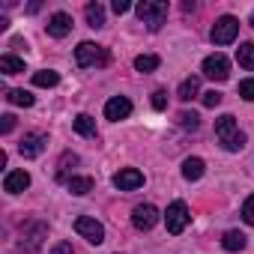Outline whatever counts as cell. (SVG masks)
I'll return each instance as SVG.
<instances>
[{
	"label": "cell",
	"instance_id": "cell-31",
	"mask_svg": "<svg viewBox=\"0 0 254 254\" xmlns=\"http://www.w3.org/2000/svg\"><path fill=\"white\" fill-rule=\"evenodd\" d=\"M153 108H156V111H165V108H168V93H165V90H156V93H153Z\"/></svg>",
	"mask_w": 254,
	"mask_h": 254
},
{
	"label": "cell",
	"instance_id": "cell-5",
	"mask_svg": "<svg viewBox=\"0 0 254 254\" xmlns=\"http://www.w3.org/2000/svg\"><path fill=\"white\" fill-rule=\"evenodd\" d=\"M236 33H239V21H236L233 15H221V18L212 24L209 39H212L215 45H230V42L236 39Z\"/></svg>",
	"mask_w": 254,
	"mask_h": 254
},
{
	"label": "cell",
	"instance_id": "cell-13",
	"mask_svg": "<svg viewBox=\"0 0 254 254\" xmlns=\"http://www.w3.org/2000/svg\"><path fill=\"white\" fill-rule=\"evenodd\" d=\"M27 186H30V174L27 171H9L3 177V191L6 194H21Z\"/></svg>",
	"mask_w": 254,
	"mask_h": 254
},
{
	"label": "cell",
	"instance_id": "cell-26",
	"mask_svg": "<svg viewBox=\"0 0 254 254\" xmlns=\"http://www.w3.org/2000/svg\"><path fill=\"white\" fill-rule=\"evenodd\" d=\"M177 123L183 126L186 132H197V126H200V117H197L194 111H183V114L177 117Z\"/></svg>",
	"mask_w": 254,
	"mask_h": 254
},
{
	"label": "cell",
	"instance_id": "cell-27",
	"mask_svg": "<svg viewBox=\"0 0 254 254\" xmlns=\"http://www.w3.org/2000/svg\"><path fill=\"white\" fill-rule=\"evenodd\" d=\"M12 105H18V108H30L33 105V93H27V90H9V96H6Z\"/></svg>",
	"mask_w": 254,
	"mask_h": 254
},
{
	"label": "cell",
	"instance_id": "cell-28",
	"mask_svg": "<svg viewBox=\"0 0 254 254\" xmlns=\"http://www.w3.org/2000/svg\"><path fill=\"white\" fill-rule=\"evenodd\" d=\"M239 96H242L245 102H254V78L239 81Z\"/></svg>",
	"mask_w": 254,
	"mask_h": 254
},
{
	"label": "cell",
	"instance_id": "cell-20",
	"mask_svg": "<svg viewBox=\"0 0 254 254\" xmlns=\"http://www.w3.org/2000/svg\"><path fill=\"white\" fill-rule=\"evenodd\" d=\"M42 236H45V224H33V227H30V233H24V242H27V251H30V254H36V251H39ZM24 242H21V245H24Z\"/></svg>",
	"mask_w": 254,
	"mask_h": 254
},
{
	"label": "cell",
	"instance_id": "cell-16",
	"mask_svg": "<svg viewBox=\"0 0 254 254\" xmlns=\"http://www.w3.org/2000/svg\"><path fill=\"white\" fill-rule=\"evenodd\" d=\"M177 96L183 99V102H191L194 96H200V78H186L183 84H180V90H177Z\"/></svg>",
	"mask_w": 254,
	"mask_h": 254
},
{
	"label": "cell",
	"instance_id": "cell-25",
	"mask_svg": "<svg viewBox=\"0 0 254 254\" xmlns=\"http://www.w3.org/2000/svg\"><path fill=\"white\" fill-rule=\"evenodd\" d=\"M159 63H162V60H159L156 54H141V57H135V69H138V72H156Z\"/></svg>",
	"mask_w": 254,
	"mask_h": 254
},
{
	"label": "cell",
	"instance_id": "cell-18",
	"mask_svg": "<svg viewBox=\"0 0 254 254\" xmlns=\"http://www.w3.org/2000/svg\"><path fill=\"white\" fill-rule=\"evenodd\" d=\"M84 15H87V24L90 27H105V6L99 3H87V9H84Z\"/></svg>",
	"mask_w": 254,
	"mask_h": 254
},
{
	"label": "cell",
	"instance_id": "cell-9",
	"mask_svg": "<svg viewBox=\"0 0 254 254\" xmlns=\"http://www.w3.org/2000/svg\"><path fill=\"white\" fill-rule=\"evenodd\" d=\"M45 147H48V135H42V132H30V135L21 138L18 153H21L24 159H36V156L45 153Z\"/></svg>",
	"mask_w": 254,
	"mask_h": 254
},
{
	"label": "cell",
	"instance_id": "cell-14",
	"mask_svg": "<svg viewBox=\"0 0 254 254\" xmlns=\"http://www.w3.org/2000/svg\"><path fill=\"white\" fill-rule=\"evenodd\" d=\"M203 171H206V165H203V159H197V156H191V159H186V162H183V177H186L189 183L200 180V177H203Z\"/></svg>",
	"mask_w": 254,
	"mask_h": 254
},
{
	"label": "cell",
	"instance_id": "cell-15",
	"mask_svg": "<svg viewBox=\"0 0 254 254\" xmlns=\"http://www.w3.org/2000/svg\"><path fill=\"white\" fill-rule=\"evenodd\" d=\"M72 126H75V132H78L81 138H93V135H96V120H93L90 114H78V117L72 120Z\"/></svg>",
	"mask_w": 254,
	"mask_h": 254
},
{
	"label": "cell",
	"instance_id": "cell-4",
	"mask_svg": "<svg viewBox=\"0 0 254 254\" xmlns=\"http://www.w3.org/2000/svg\"><path fill=\"white\" fill-rule=\"evenodd\" d=\"M189 221H191V212H189V206L183 203V200H174L168 209H165V227H168V233H183L186 227H189Z\"/></svg>",
	"mask_w": 254,
	"mask_h": 254
},
{
	"label": "cell",
	"instance_id": "cell-33",
	"mask_svg": "<svg viewBox=\"0 0 254 254\" xmlns=\"http://www.w3.org/2000/svg\"><path fill=\"white\" fill-rule=\"evenodd\" d=\"M111 9H114L117 15H123V12H129V9H132V3H129V0H114Z\"/></svg>",
	"mask_w": 254,
	"mask_h": 254
},
{
	"label": "cell",
	"instance_id": "cell-30",
	"mask_svg": "<svg viewBox=\"0 0 254 254\" xmlns=\"http://www.w3.org/2000/svg\"><path fill=\"white\" fill-rule=\"evenodd\" d=\"M200 102H203L206 108H215V105H221V93H218V90H209V93H200Z\"/></svg>",
	"mask_w": 254,
	"mask_h": 254
},
{
	"label": "cell",
	"instance_id": "cell-17",
	"mask_svg": "<svg viewBox=\"0 0 254 254\" xmlns=\"http://www.w3.org/2000/svg\"><path fill=\"white\" fill-rule=\"evenodd\" d=\"M245 242H248V236H245L242 230H227V233L221 236V245H224L227 251H242Z\"/></svg>",
	"mask_w": 254,
	"mask_h": 254
},
{
	"label": "cell",
	"instance_id": "cell-10",
	"mask_svg": "<svg viewBox=\"0 0 254 254\" xmlns=\"http://www.w3.org/2000/svg\"><path fill=\"white\" fill-rule=\"evenodd\" d=\"M144 186V174L138 168H123L120 174H114V189L120 191H135Z\"/></svg>",
	"mask_w": 254,
	"mask_h": 254
},
{
	"label": "cell",
	"instance_id": "cell-34",
	"mask_svg": "<svg viewBox=\"0 0 254 254\" xmlns=\"http://www.w3.org/2000/svg\"><path fill=\"white\" fill-rule=\"evenodd\" d=\"M51 254H75V251H72V242H57L51 248Z\"/></svg>",
	"mask_w": 254,
	"mask_h": 254
},
{
	"label": "cell",
	"instance_id": "cell-24",
	"mask_svg": "<svg viewBox=\"0 0 254 254\" xmlns=\"http://www.w3.org/2000/svg\"><path fill=\"white\" fill-rule=\"evenodd\" d=\"M75 165H78V156H75V153H63V159H60V165H57V168H60V171H57V180H60V183H69V168H75Z\"/></svg>",
	"mask_w": 254,
	"mask_h": 254
},
{
	"label": "cell",
	"instance_id": "cell-1",
	"mask_svg": "<svg viewBox=\"0 0 254 254\" xmlns=\"http://www.w3.org/2000/svg\"><path fill=\"white\" fill-rule=\"evenodd\" d=\"M215 135H218V141H221V147H224L227 153H239V150L245 147V135L239 132L233 114H221V117L215 120Z\"/></svg>",
	"mask_w": 254,
	"mask_h": 254
},
{
	"label": "cell",
	"instance_id": "cell-19",
	"mask_svg": "<svg viewBox=\"0 0 254 254\" xmlns=\"http://www.w3.org/2000/svg\"><path fill=\"white\" fill-rule=\"evenodd\" d=\"M93 177H69V183H66V189L72 191V194H90L93 191Z\"/></svg>",
	"mask_w": 254,
	"mask_h": 254
},
{
	"label": "cell",
	"instance_id": "cell-23",
	"mask_svg": "<svg viewBox=\"0 0 254 254\" xmlns=\"http://www.w3.org/2000/svg\"><path fill=\"white\" fill-rule=\"evenodd\" d=\"M33 84H36V87H57V84H60V75H57L54 69H42V72L33 75Z\"/></svg>",
	"mask_w": 254,
	"mask_h": 254
},
{
	"label": "cell",
	"instance_id": "cell-2",
	"mask_svg": "<svg viewBox=\"0 0 254 254\" xmlns=\"http://www.w3.org/2000/svg\"><path fill=\"white\" fill-rule=\"evenodd\" d=\"M138 18L147 24V30H162V24L168 21V3H162V0H144V3L135 6Z\"/></svg>",
	"mask_w": 254,
	"mask_h": 254
},
{
	"label": "cell",
	"instance_id": "cell-6",
	"mask_svg": "<svg viewBox=\"0 0 254 254\" xmlns=\"http://www.w3.org/2000/svg\"><path fill=\"white\" fill-rule=\"evenodd\" d=\"M203 78H209V81H227L230 78V60L224 54H209L203 60Z\"/></svg>",
	"mask_w": 254,
	"mask_h": 254
},
{
	"label": "cell",
	"instance_id": "cell-29",
	"mask_svg": "<svg viewBox=\"0 0 254 254\" xmlns=\"http://www.w3.org/2000/svg\"><path fill=\"white\" fill-rule=\"evenodd\" d=\"M242 221L254 227V194H251V197H245V203H242Z\"/></svg>",
	"mask_w": 254,
	"mask_h": 254
},
{
	"label": "cell",
	"instance_id": "cell-21",
	"mask_svg": "<svg viewBox=\"0 0 254 254\" xmlns=\"http://www.w3.org/2000/svg\"><path fill=\"white\" fill-rule=\"evenodd\" d=\"M0 72H6V75H21V72H24V60L15 57V54H3V57H0Z\"/></svg>",
	"mask_w": 254,
	"mask_h": 254
},
{
	"label": "cell",
	"instance_id": "cell-35",
	"mask_svg": "<svg viewBox=\"0 0 254 254\" xmlns=\"http://www.w3.org/2000/svg\"><path fill=\"white\" fill-rule=\"evenodd\" d=\"M251 27H254V12H251Z\"/></svg>",
	"mask_w": 254,
	"mask_h": 254
},
{
	"label": "cell",
	"instance_id": "cell-32",
	"mask_svg": "<svg viewBox=\"0 0 254 254\" xmlns=\"http://www.w3.org/2000/svg\"><path fill=\"white\" fill-rule=\"evenodd\" d=\"M12 129H15V117H12V114H3V117H0V132L9 135Z\"/></svg>",
	"mask_w": 254,
	"mask_h": 254
},
{
	"label": "cell",
	"instance_id": "cell-12",
	"mask_svg": "<svg viewBox=\"0 0 254 254\" xmlns=\"http://www.w3.org/2000/svg\"><path fill=\"white\" fill-rule=\"evenodd\" d=\"M69 33H72V15H66V12H54V15L48 18V36L63 39V36H69Z\"/></svg>",
	"mask_w": 254,
	"mask_h": 254
},
{
	"label": "cell",
	"instance_id": "cell-22",
	"mask_svg": "<svg viewBox=\"0 0 254 254\" xmlns=\"http://www.w3.org/2000/svg\"><path fill=\"white\" fill-rule=\"evenodd\" d=\"M236 63L242 69H254V42H242L236 48Z\"/></svg>",
	"mask_w": 254,
	"mask_h": 254
},
{
	"label": "cell",
	"instance_id": "cell-3",
	"mask_svg": "<svg viewBox=\"0 0 254 254\" xmlns=\"http://www.w3.org/2000/svg\"><path fill=\"white\" fill-rule=\"evenodd\" d=\"M108 60H111L108 48H102V45H96V42H81V45L75 48V63H78L81 69H87V66H108Z\"/></svg>",
	"mask_w": 254,
	"mask_h": 254
},
{
	"label": "cell",
	"instance_id": "cell-11",
	"mask_svg": "<svg viewBox=\"0 0 254 254\" xmlns=\"http://www.w3.org/2000/svg\"><path fill=\"white\" fill-rule=\"evenodd\" d=\"M129 114H132V102L126 99V96H114V99H108V102H105V117H108V120H114V123L126 120Z\"/></svg>",
	"mask_w": 254,
	"mask_h": 254
},
{
	"label": "cell",
	"instance_id": "cell-8",
	"mask_svg": "<svg viewBox=\"0 0 254 254\" xmlns=\"http://www.w3.org/2000/svg\"><path fill=\"white\" fill-rule=\"evenodd\" d=\"M75 230H78L90 245H102V242H105V227H102V221H96V218H90V215L75 218Z\"/></svg>",
	"mask_w": 254,
	"mask_h": 254
},
{
	"label": "cell",
	"instance_id": "cell-7",
	"mask_svg": "<svg viewBox=\"0 0 254 254\" xmlns=\"http://www.w3.org/2000/svg\"><path fill=\"white\" fill-rule=\"evenodd\" d=\"M159 218H162V212L153 206V203H138L135 209H132V224L138 227V230H153L156 224H159Z\"/></svg>",
	"mask_w": 254,
	"mask_h": 254
}]
</instances>
